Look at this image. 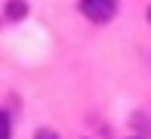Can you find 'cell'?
Listing matches in <instances>:
<instances>
[{"mask_svg": "<svg viewBox=\"0 0 151 139\" xmlns=\"http://www.w3.org/2000/svg\"><path fill=\"white\" fill-rule=\"evenodd\" d=\"M12 136V124H9V114L0 111V139H9Z\"/></svg>", "mask_w": 151, "mask_h": 139, "instance_id": "obj_2", "label": "cell"}, {"mask_svg": "<svg viewBox=\"0 0 151 139\" xmlns=\"http://www.w3.org/2000/svg\"><path fill=\"white\" fill-rule=\"evenodd\" d=\"M148 19H151V9H148Z\"/></svg>", "mask_w": 151, "mask_h": 139, "instance_id": "obj_5", "label": "cell"}, {"mask_svg": "<svg viewBox=\"0 0 151 139\" xmlns=\"http://www.w3.org/2000/svg\"><path fill=\"white\" fill-rule=\"evenodd\" d=\"M34 139H59V136L52 133V130H37V133H34Z\"/></svg>", "mask_w": 151, "mask_h": 139, "instance_id": "obj_4", "label": "cell"}, {"mask_svg": "<svg viewBox=\"0 0 151 139\" xmlns=\"http://www.w3.org/2000/svg\"><path fill=\"white\" fill-rule=\"evenodd\" d=\"M6 12H9V19H25L28 6L25 3H6Z\"/></svg>", "mask_w": 151, "mask_h": 139, "instance_id": "obj_3", "label": "cell"}, {"mask_svg": "<svg viewBox=\"0 0 151 139\" xmlns=\"http://www.w3.org/2000/svg\"><path fill=\"white\" fill-rule=\"evenodd\" d=\"M80 9H83L86 19H93V22H108V19H114V12H117V3H114V0H83Z\"/></svg>", "mask_w": 151, "mask_h": 139, "instance_id": "obj_1", "label": "cell"}]
</instances>
